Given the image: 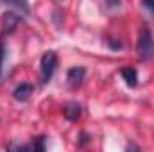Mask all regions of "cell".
I'll return each mask as SVG.
<instances>
[{
  "label": "cell",
  "instance_id": "6da1fadb",
  "mask_svg": "<svg viewBox=\"0 0 154 152\" xmlns=\"http://www.w3.org/2000/svg\"><path fill=\"white\" fill-rule=\"evenodd\" d=\"M138 56L142 59H151L154 56V38L149 27H142L138 34V43H136Z\"/></svg>",
  "mask_w": 154,
  "mask_h": 152
},
{
  "label": "cell",
  "instance_id": "7a4b0ae2",
  "mask_svg": "<svg viewBox=\"0 0 154 152\" xmlns=\"http://www.w3.org/2000/svg\"><path fill=\"white\" fill-rule=\"evenodd\" d=\"M56 68H57V54L54 50L45 52L41 56V63H39V72H41V82L43 84H47L52 79Z\"/></svg>",
  "mask_w": 154,
  "mask_h": 152
},
{
  "label": "cell",
  "instance_id": "3957f363",
  "mask_svg": "<svg viewBox=\"0 0 154 152\" xmlns=\"http://www.w3.org/2000/svg\"><path fill=\"white\" fill-rule=\"evenodd\" d=\"M63 114H65L66 120L77 122V120L81 118V114H82V106L77 104V102H66V104L63 106Z\"/></svg>",
  "mask_w": 154,
  "mask_h": 152
},
{
  "label": "cell",
  "instance_id": "277c9868",
  "mask_svg": "<svg viewBox=\"0 0 154 152\" xmlns=\"http://www.w3.org/2000/svg\"><path fill=\"white\" fill-rule=\"evenodd\" d=\"M32 91H34V86H32V84H29V82H22L20 86L14 88L13 95H14L16 100H20V102H27V100L31 99Z\"/></svg>",
  "mask_w": 154,
  "mask_h": 152
},
{
  "label": "cell",
  "instance_id": "5b68a950",
  "mask_svg": "<svg viewBox=\"0 0 154 152\" xmlns=\"http://www.w3.org/2000/svg\"><path fill=\"white\" fill-rule=\"evenodd\" d=\"M84 75H86V70H84L82 66H74V68L68 70L66 81H68V84H70L72 88H75V86H81V82L84 81Z\"/></svg>",
  "mask_w": 154,
  "mask_h": 152
},
{
  "label": "cell",
  "instance_id": "8992f818",
  "mask_svg": "<svg viewBox=\"0 0 154 152\" xmlns=\"http://www.w3.org/2000/svg\"><path fill=\"white\" fill-rule=\"evenodd\" d=\"M18 23H20V18H18L13 11L5 13V14L2 16V29H4L5 34H7V32H13V31L18 27Z\"/></svg>",
  "mask_w": 154,
  "mask_h": 152
},
{
  "label": "cell",
  "instance_id": "52a82bcc",
  "mask_svg": "<svg viewBox=\"0 0 154 152\" xmlns=\"http://www.w3.org/2000/svg\"><path fill=\"white\" fill-rule=\"evenodd\" d=\"M120 75L124 77V81H125L127 86H131V88H134V86L138 84V72H136V68H133V66L122 68V70H120Z\"/></svg>",
  "mask_w": 154,
  "mask_h": 152
},
{
  "label": "cell",
  "instance_id": "ba28073f",
  "mask_svg": "<svg viewBox=\"0 0 154 152\" xmlns=\"http://www.w3.org/2000/svg\"><path fill=\"white\" fill-rule=\"evenodd\" d=\"M5 4H9V5H14V7H18V9H22V11H29V5H27V0H4Z\"/></svg>",
  "mask_w": 154,
  "mask_h": 152
},
{
  "label": "cell",
  "instance_id": "9c48e42d",
  "mask_svg": "<svg viewBox=\"0 0 154 152\" xmlns=\"http://www.w3.org/2000/svg\"><path fill=\"white\" fill-rule=\"evenodd\" d=\"M4 56H5V48H4V43L0 41V75H2V63H4Z\"/></svg>",
  "mask_w": 154,
  "mask_h": 152
},
{
  "label": "cell",
  "instance_id": "30bf717a",
  "mask_svg": "<svg viewBox=\"0 0 154 152\" xmlns=\"http://www.w3.org/2000/svg\"><path fill=\"white\" fill-rule=\"evenodd\" d=\"M142 2H143V5L154 14V0H142Z\"/></svg>",
  "mask_w": 154,
  "mask_h": 152
},
{
  "label": "cell",
  "instance_id": "8fae6325",
  "mask_svg": "<svg viewBox=\"0 0 154 152\" xmlns=\"http://www.w3.org/2000/svg\"><path fill=\"white\" fill-rule=\"evenodd\" d=\"M106 4H108L109 7H115V5H118V4H120V0H106Z\"/></svg>",
  "mask_w": 154,
  "mask_h": 152
}]
</instances>
